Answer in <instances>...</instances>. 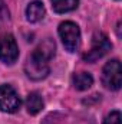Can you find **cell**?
Listing matches in <instances>:
<instances>
[{
	"label": "cell",
	"instance_id": "obj_8",
	"mask_svg": "<svg viewBox=\"0 0 122 124\" xmlns=\"http://www.w3.org/2000/svg\"><path fill=\"white\" fill-rule=\"evenodd\" d=\"M46 15V10H45V6L42 1L39 0H34L27 4L26 7V19L30 22V23H36V22H40Z\"/></svg>",
	"mask_w": 122,
	"mask_h": 124
},
{
	"label": "cell",
	"instance_id": "obj_5",
	"mask_svg": "<svg viewBox=\"0 0 122 124\" xmlns=\"http://www.w3.org/2000/svg\"><path fill=\"white\" fill-rule=\"evenodd\" d=\"M19 58V46L12 33H4L0 36V61L12 65Z\"/></svg>",
	"mask_w": 122,
	"mask_h": 124
},
{
	"label": "cell",
	"instance_id": "obj_9",
	"mask_svg": "<svg viewBox=\"0 0 122 124\" xmlns=\"http://www.w3.org/2000/svg\"><path fill=\"white\" fill-rule=\"evenodd\" d=\"M93 84V77L89 72H76L72 77V85L78 91H85Z\"/></svg>",
	"mask_w": 122,
	"mask_h": 124
},
{
	"label": "cell",
	"instance_id": "obj_10",
	"mask_svg": "<svg viewBox=\"0 0 122 124\" xmlns=\"http://www.w3.org/2000/svg\"><path fill=\"white\" fill-rule=\"evenodd\" d=\"M45 104H43V98L39 93H30L26 97V108L30 114H37L43 110Z\"/></svg>",
	"mask_w": 122,
	"mask_h": 124
},
{
	"label": "cell",
	"instance_id": "obj_6",
	"mask_svg": "<svg viewBox=\"0 0 122 124\" xmlns=\"http://www.w3.org/2000/svg\"><path fill=\"white\" fill-rule=\"evenodd\" d=\"M49 71H50L49 63L36 61L32 56H29L26 63H25V72H26V75L30 79H33V81H40V79L46 78L49 75Z\"/></svg>",
	"mask_w": 122,
	"mask_h": 124
},
{
	"label": "cell",
	"instance_id": "obj_12",
	"mask_svg": "<svg viewBox=\"0 0 122 124\" xmlns=\"http://www.w3.org/2000/svg\"><path fill=\"white\" fill-rule=\"evenodd\" d=\"M9 17H10V15H9V9H7V6L4 4V1L0 0V31H1L3 26L9 22Z\"/></svg>",
	"mask_w": 122,
	"mask_h": 124
},
{
	"label": "cell",
	"instance_id": "obj_7",
	"mask_svg": "<svg viewBox=\"0 0 122 124\" xmlns=\"http://www.w3.org/2000/svg\"><path fill=\"white\" fill-rule=\"evenodd\" d=\"M55 52H56V45L52 39H45L43 42H40L34 51L32 52V58L36 59V61L45 62V63H49V61L55 56Z\"/></svg>",
	"mask_w": 122,
	"mask_h": 124
},
{
	"label": "cell",
	"instance_id": "obj_2",
	"mask_svg": "<svg viewBox=\"0 0 122 124\" xmlns=\"http://www.w3.org/2000/svg\"><path fill=\"white\" fill-rule=\"evenodd\" d=\"M102 84L105 88L118 91L122 85V66L118 59H111L102 69Z\"/></svg>",
	"mask_w": 122,
	"mask_h": 124
},
{
	"label": "cell",
	"instance_id": "obj_11",
	"mask_svg": "<svg viewBox=\"0 0 122 124\" xmlns=\"http://www.w3.org/2000/svg\"><path fill=\"white\" fill-rule=\"evenodd\" d=\"M79 0H52V7L56 13H68L78 7Z\"/></svg>",
	"mask_w": 122,
	"mask_h": 124
},
{
	"label": "cell",
	"instance_id": "obj_3",
	"mask_svg": "<svg viewBox=\"0 0 122 124\" xmlns=\"http://www.w3.org/2000/svg\"><path fill=\"white\" fill-rule=\"evenodd\" d=\"M111 48H112V43L108 39V36L102 32H98L92 36V46L86 54H83V59L93 63L98 59H101L103 55H106L111 51Z\"/></svg>",
	"mask_w": 122,
	"mask_h": 124
},
{
	"label": "cell",
	"instance_id": "obj_1",
	"mask_svg": "<svg viewBox=\"0 0 122 124\" xmlns=\"http://www.w3.org/2000/svg\"><path fill=\"white\" fill-rule=\"evenodd\" d=\"M59 36L63 46L69 52H75L81 45V29L75 22L66 20L59 25Z\"/></svg>",
	"mask_w": 122,
	"mask_h": 124
},
{
	"label": "cell",
	"instance_id": "obj_13",
	"mask_svg": "<svg viewBox=\"0 0 122 124\" xmlns=\"http://www.w3.org/2000/svg\"><path fill=\"white\" fill-rule=\"evenodd\" d=\"M103 124H121V113H119L118 110L111 111V113L105 117Z\"/></svg>",
	"mask_w": 122,
	"mask_h": 124
},
{
	"label": "cell",
	"instance_id": "obj_4",
	"mask_svg": "<svg viewBox=\"0 0 122 124\" xmlns=\"http://www.w3.org/2000/svg\"><path fill=\"white\" fill-rule=\"evenodd\" d=\"M20 105H22V100L12 85L9 84L0 85V111L12 114L16 113L20 108Z\"/></svg>",
	"mask_w": 122,
	"mask_h": 124
}]
</instances>
